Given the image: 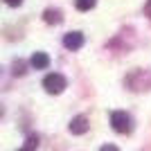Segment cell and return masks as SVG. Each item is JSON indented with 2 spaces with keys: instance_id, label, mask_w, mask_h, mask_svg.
<instances>
[{
  "instance_id": "cell-1",
  "label": "cell",
  "mask_w": 151,
  "mask_h": 151,
  "mask_svg": "<svg viewBox=\"0 0 151 151\" xmlns=\"http://www.w3.org/2000/svg\"><path fill=\"white\" fill-rule=\"evenodd\" d=\"M111 126H113L117 133H131L133 120H131V115L124 113V111H113V113H111Z\"/></svg>"
},
{
  "instance_id": "cell-2",
  "label": "cell",
  "mask_w": 151,
  "mask_h": 151,
  "mask_svg": "<svg viewBox=\"0 0 151 151\" xmlns=\"http://www.w3.org/2000/svg\"><path fill=\"white\" fill-rule=\"evenodd\" d=\"M65 86H68V81H65V77L59 75V72H50V75L43 79V88L47 90L50 95H59L65 90Z\"/></svg>"
},
{
  "instance_id": "cell-3",
  "label": "cell",
  "mask_w": 151,
  "mask_h": 151,
  "mask_svg": "<svg viewBox=\"0 0 151 151\" xmlns=\"http://www.w3.org/2000/svg\"><path fill=\"white\" fill-rule=\"evenodd\" d=\"M88 126H90V122H88L86 115H77V117H72L68 129H70V133H75V135H81V133L88 131Z\"/></svg>"
},
{
  "instance_id": "cell-4",
  "label": "cell",
  "mask_w": 151,
  "mask_h": 151,
  "mask_svg": "<svg viewBox=\"0 0 151 151\" xmlns=\"http://www.w3.org/2000/svg\"><path fill=\"white\" fill-rule=\"evenodd\" d=\"M63 45H65L68 50H79L83 45V34L81 32H68V34L63 36Z\"/></svg>"
},
{
  "instance_id": "cell-5",
  "label": "cell",
  "mask_w": 151,
  "mask_h": 151,
  "mask_svg": "<svg viewBox=\"0 0 151 151\" xmlns=\"http://www.w3.org/2000/svg\"><path fill=\"white\" fill-rule=\"evenodd\" d=\"M29 63H32V68H36V70H45L50 65V57H47L45 52H36V54L29 59Z\"/></svg>"
},
{
  "instance_id": "cell-6",
  "label": "cell",
  "mask_w": 151,
  "mask_h": 151,
  "mask_svg": "<svg viewBox=\"0 0 151 151\" xmlns=\"http://www.w3.org/2000/svg\"><path fill=\"white\" fill-rule=\"evenodd\" d=\"M43 18H45V23L57 25V23H61V12H59V9H45Z\"/></svg>"
},
{
  "instance_id": "cell-7",
  "label": "cell",
  "mask_w": 151,
  "mask_h": 151,
  "mask_svg": "<svg viewBox=\"0 0 151 151\" xmlns=\"http://www.w3.org/2000/svg\"><path fill=\"white\" fill-rule=\"evenodd\" d=\"M95 2H97V0H75V7L79 12H90L95 7Z\"/></svg>"
},
{
  "instance_id": "cell-8",
  "label": "cell",
  "mask_w": 151,
  "mask_h": 151,
  "mask_svg": "<svg viewBox=\"0 0 151 151\" xmlns=\"http://www.w3.org/2000/svg\"><path fill=\"white\" fill-rule=\"evenodd\" d=\"M38 147V138L36 135H29V138H27V142H25V147H23V149H18V151H34Z\"/></svg>"
},
{
  "instance_id": "cell-9",
  "label": "cell",
  "mask_w": 151,
  "mask_h": 151,
  "mask_svg": "<svg viewBox=\"0 0 151 151\" xmlns=\"http://www.w3.org/2000/svg\"><path fill=\"white\" fill-rule=\"evenodd\" d=\"M14 75H25V63L23 61L14 63Z\"/></svg>"
},
{
  "instance_id": "cell-10",
  "label": "cell",
  "mask_w": 151,
  "mask_h": 151,
  "mask_svg": "<svg viewBox=\"0 0 151 151\" xmlns=\"http://www.w3.org/2000/svg\"><path fill=\"white\" fill-rule=\"evenodd\" d=\"M99 151H120V149H117L115 145H104V147H101Z\"/></svg>"
},
{
  "instance_id": "cell-11",
  "label": "cell",
  "mask_w": 151,
  "mask_h": 151,
  "mask_svg": "<svg viewBox=\"0 0 151 151\" xmlns=\"http://www.w3.org/2000/svg\"><path fill=\"white\" fill-rule=\"evenodd\" d=\"M145 14L151 18V0H147V5H145Z\"/></svg>"
},
{
  "instance_id": "cell-12",
  "label": "cell",
  "mask_w": 151,
  "mask_h": 151,
  "mask_svg": "<svg viewBox=\"0 0 151 151\" xmlns=\"http://www.w3.org/2000/svg\"><path fill=\"white\" fill-rule=\"evenodd\" d=\"M5 2H7V5H9V7H18L20 2H23V0H5Z\"/></svg>"
}]
</instances>
